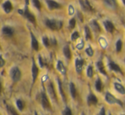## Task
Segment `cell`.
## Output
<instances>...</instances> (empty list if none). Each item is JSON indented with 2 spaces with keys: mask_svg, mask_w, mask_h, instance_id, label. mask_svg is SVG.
Returning a JSON list of instances; mask_svg holds the SVG:
<instances>
[{
  "mask_svg": "<svg viewBox=\"0 0 125 115\" xmlns=\"http://www.w3.org/2000/svg\"><path fill=\"white\" fill-rule=\"evenodd\" d=\"M73 6H69V13H70V15H73Z\"/></svg>",
  "mask_w": 125,
  "mask_h": 115,
  "instance_id": "39",
  "label": "cell"
},
{
  "mask_svg": "<svg viewBox=\"0 0 125 115\" xmlns=\"http://www.w3.org/2000/svg\"><path fill=\"white\" fill-rule=\"evenodd\" d=\"M41 103L44 108H50V101H49L48 97H47L46 94L44 92H42L41 93Z\"/></svg>",
  "mask_w": 125,
  "mask_h": 115,
  "instance_id": "6",
  "label": "cell"
},
{
  "mask_svg": "<svg viewBox=\"0 0 125 115\" xmlns=\"http://www.w3.org/2000/svg\"><path fill=\"white\" fill-rule=\"evenodd\" d=\"M62 114H65V115H71L72 114V111H71V109H70V108H68V107H66V109L63 111Z\"/></svg>",
  "mask_w": 125,
  "mask_h": 115,
  "instance_id": "36",
  "label": "cell"
},
{
  "mask_svg": "<svg viewBox=\"0 0 125 115\" xmlns=\"http://www.w3.org/2000/svg\"><path fill=\"white\" fill-rule=\"evenodd\" d=\"M78 37H79V34H78V32H77V31L73 32V35H72V40H73V41H75V40H77Z\"/></svg>",
  "mask_w": 125,
  "mask_h": 115,
  "instance_id": "35",
  "label": "cell"
},
{
  "mask_svg": "<svg viewBox=\"0 0 125 115\" xmlns=\"http://www.w3.org/2000/svg\"><path fill=\"white\" fill-rule=\"evenodd\" d=\"M1 90H2V85H1V82H0V93H1Z\"/></svg>",
  "mask_w": 125,
  "mask_h": 115,
  "instance_id": "41",
  "label": "cell"
},
{
  "mask_svg": "<svg viewBox=\"0 0 125 115\" xmlns=\"http://www.w3.org/2000/svg\"><path fill=\"white\" fill-rule=\"evenodd\" d=\"M109 67H110V69H112V70L115 71V72H118L120 73V74H124L122 71V69H121V68L119 67L117 64H116L114 62H110L109 63Z\"/></svg>",
  "mask_w": 125,
  "mask_h": 115,
  "instance_id": "15",
  "label": "cell"
},
{
  "mask_svg": "<svg viewBox=\"0 0 125 115\" xmlns=\"http://www.w3.org/2000/svg\"><path fill=\"white\" fill-rule=\"evenodd\" d=\"M102 81H101V80L100 79V78H98L97 79V81H95V88H96V90H97V91H99L100 92L102 90Z\"/></svg>",
  "mask_w": 125,
  "mask_h": 115,
  "instance_id": "23",
  "label": "cell"
},
{
  "mask_svg": "<svg viewBox=\"0 0 125 115\" xmlns=\"http://www.w3.org/2000/svg\"><path fill=\"white\" fill-rule=\"evenodd\" d=\"M7 110H8V113L10 114H12V115H17V112L15 110V108H14L13 107H11V106H7Z\"/></svg>",
  "mask_w": 125,
  "mask_h": 115,
  "instance_id": "27",
  "label": "cell"
},
{
  "mask_svg": "<svg viewBox=\"0 0 125 115\" xmlns=\"http://www.w3.org/2000/svg\"><path fill=\"white\" fill-rule=\"evenodd\" d=\"M58 84H59V90H60V92H61V96H62V98L64 101H66V96H65V93L63 91V89H62V85H61V82L60 80H58Z\"/></svg>",
  "mask_w": 125,
  "mask_h": 115,
  "instance_id": "26",
  "label": "cell"
},
{
  "mask_svg": "<svg viewBox=\"0 0 125 115\" xmlns=\"http://www.w3.org/2000/svg\"><path fill=\"white\" fill-rule=\"evenodd\" d=\"M122 48H123V42L121 40H117V42H116V50H117V53L121 52L122 50Z\"/></svg>",
  "mask_w": 125,
  "mask_h": 115,
  "instance_id": "25",
  "label": "cell"
},
{
  "mask_svg": "<svg viewBox=\"0 0 125 115\" xmlns=\"http://www.w3.org/2000/svg\"><path fill=\"white\" fill-rule=\"evenodd\" d=\"M80 4H81V6H82V8H83L84 10H86V11H93L92 7L90 6V4H89V3L87 0H85V1L80 0Z\"/></svg>",
  "mask_w": 125,
  "mask_h": 115,
  "instance_id": "14",
  "label": "cell"
},
{
  "mask_svg": "<svg viewBox=\"0 0 125 115\" xmlns=\"http://www.w3.org/2000/svg\"><path fill=\"white\" fill-rule=\"evenodd\" d=\"M96 67H97V69H99V71L101 74H105V75H107L106 71L105 70V68H104V64L101 61H99V62L96 63Z\"/></svg>",
  "mask_w": 125,
  "mask_h": 115,
  "instance_id": "18",
  "label": "cell"
},
{
  "mask_svg": "<svg viewBox=\"0 0 125 115\" xmlns=\"http://www.w3.org/2000/svg\"><path fill=\"white\" fill-rule=\"evenodd\" d=\"M31 48L35 51H38V49H39V44H38V40L36 39V37H35V36L32 33H31Z\"/></svg>",
  "mask_w": 125,
  "mask_h": 115,
  "instance_id": "11",
  "label": "cell"
},
{
  "mask_svg": "<svg viewBox=\"0 0 125 115\" xmlns=\"http://www.w3.org/2000/svg\"><path fill=\"white\" fill-rule=\"evenodd\" d=\"M83 60L82 58H77L75 61V67H76V71L77 72V74H81L83 70Z\"/></svg>",
  "mask_w": 125,
  "mask_h": 115,
  "instance_id": "7",
  "label": "cell"
},
{
  "mask_svg": "<svg viewBox=\"0 0 125 115\" xmlns=\"http://www.w3.org/2000/svg\"><path fill=\"white\" fill-rule=\"evenodd\" d=\"M104 26H105V30H106L108 32H112V31L115 30V27H114L113 24H112V22L110 21V20H105V21H104Z\"/></svg>",
  "mask_w": 125,
  "mask_h": 115,
  "instance_id": "13",
  "label": "cell"
},
{
  "mask_svg": "<svg viewBox=\"0 0 125 115\" xmlns=\"http://www.w3.org/2000/svg\"><path fill=\"white\" fill-rule=\"evenodd\" d=\"M10 76L11 79L13 80L15 82H17L21 80V72L20 69L18 67H13L10 71Z\"/></svg>",
  "mask_w": 125,
  "mask_h": 115,
  "instance_id": "2",
  "label": "cell"
},
{
  "mask_svg": "<svg viewBox=\"0 0 125 115\" xmlns=\"http://www.w3.org/2000/svg\"><path fill=\"white\" fill-rule=\"evenodd\" d=\"M57 69L62 74H66V68H65L64 64H63V63L61 62V61H58V63H57Z\"/></svg>",
  "mask_w": 125,
  "mask_h": 115,
  "instance_id": "17",
  "label": "cell"
},
{
  "mask_svg": "<svg viewBox=\"0 0 125 115\" xmlns=\"http://www.w3.org/2000/svg\"><path fill=\"white\" fill-rule=\"evenodd\" d=\"M124 61H125V59H124Z\"/></svg>",
  "mask_w": 125,
  "mask_h": 115,
  "instance_id": "43",
  "label": "cell"
},
{
  "mask_svg": "<svg viewBox=\"0 0 125 115\" xmlns=\"http://www.w3.org/2000/svg\"><path fill=\"white\" fill-rule=\"evenodd\" d=\"M3 8L6 14H9L13 10V5H12L11 2L10 0H7L3 3Z\"/></svg>",
  "mask_w": 125,
  "mask_h": 115,
  "instance_id": "9",
  "label": "cell"
},
{
  "mask_svg": "<svg viewBox=\"0 0 125 115\" xmlns=\"http://www.w3.org/2000/svg\"><path fill=\"white\" fill-rule=\"evenodd\" d=\"M85 36H86V39L87 40H89L92 38L91 36V32H90V30L88 26H85Z\"/></svg>",
  "mask_w": 125,
  "mask_h": 115,
  "instance_id": "30",
  "label": "cell"
},
{
  "mask_svg": "<svg viewBox=\"0 0 125 115\" xmlns=\"http://www.w3.org/2000/svg\"><path fill=\"white\" fill-rule=\"evenodd\" d=\"M38 63L40 64V66H41V67H43V60H42L41 56H38Z\"/></svg>",
  "mask_w": 125,
  "mask_h": 115,
  "instance_id": "38",
  "label": "cell"
},
{
  "mask_svg": "<svg viewBox=\"0 0 125 115\" xmlns=\"http://www.w3.org/2000/svg\"><path fill=\"white\" fill-rule=\"evenodd\" d=\"M45 25L52 31H59L62 27V21L58 20H47L45 21Z\"/></svg>",
  "mask_w": 125,
  "mask_h": 115,
  "instance_id": "1",
  "label": "cell"
},
{
  "mask_svg": "<svg viewBox=\"0 0 125 115\" xmlns=\"http://www.w3.org/2000/svg\"><path fill=\"white\" fill-rule=\"evenodd\" d=\"M43 45H44L46 48H49V47H50V39H49L47 36H44L43 37Z\"/></svg>",
  "mask_w": 125,
  "mask_h": 115,
  "instance_id": "28",
  "label": "cell"
},
{
  "mask_svg": "<svg viewBox=\"0 0 125 115\" xmlns=\"http://www.w3.org/2000/svg\"><path fill=\"white\" fill-rule=\"evenodd\" d=\"M105 100H106L107 102H109V103H111V104H112V103H119V105H120V106H123L122 102H120L119 100L116 99L115 97H114V96L112 95L111 93H109V92H107V93L105 94Z\"/></svg>",
  "mask_w": 125,
  "mask_h": 115,
  "instance_id": "5",
  "label": "cell"
},
{
  "mask_svg": "<svg viewBox=\"0 0 125 115\" xmlns=\"http://www.w3.org/2000/svg\"><path fill=\"white\" fill-rule=\"evenodd\" d=\"M16 106L20 111H23L24 108H25V103H24V102L21 100H17L16 101Z\"/></svg>",
  "mask_w": 125,
  "mask_h": 115,
  "instance_id": "24",
  "label": "cell"
},
{
  "mask_svg": "<svg viewBox=\"0 0 125 115\" xmlns=\"http://www.w3.org/2000/svg\"><path fill=\"white\" fill-rule=\"evenodd\" d=\"M123 2H124V5H125V0H123Z\"/></svg>",
  "mask_w": 125,
  "mask_h": 115,
  "instance_id": "42",
  "label": "cell"
},
{
  "mask_svg": "<svg viewBox=\"0 0 125 115\" xmlns=\"http://www.w3.org/2000/svg\"><path fill=\"white\" fill-rule=\"evenodd\" d=\"M85 52H86V53H87V54L89 55V56H90V57H92L93 55H94V51H93V49L90 48V47H89V48H86Z\"/></svg>",
  "mask_w": 125,
  "mask_h": 115,
  "instance_id": "33",
  "label": "cell"
},
{
  "mask_svg": "<svg viewBox=\"0 0 125 115\" xmlns=\"http://www.w3.org/2000/svg\"><path fill=\"white\" fill-rule=\"evenodd\" d=\"M114 87H115V89L120 94H125V88L120 84V83H117V82L114 83Z\"/></svg>",
  "mask_w": 125,
  "mask_h": 115,
  "instance_id": "21",
  "label": "cell"
},
{
  "mask_svg": "<svg viewBox=\"0 0 125 115\" xmlns=\"http://www.w3.org/2000/svg\"><path fill=\"white\" fill-rule=\"evenodd\" d=\"M100 115L105 114V108H102V109H101V112L100 113Z\"/></svg>",
  "mask_w": 125,
  "mask_h": 115,
  "instance_id": "40",
  "label": "cell"
},
{
  "mask_svg": "<svg viewBox=\"0 0 125 115\" xmlns=\"http://www.w3.org/2000/svg\"><path fill=\"white\" fill-rule=\"evenodd\" d=\"M88 104L89 105H94L98 102V99L94 94H89V97H88Z\"/></svg>",
  "mask_w": 125,
  "mask_h": 115,
  "instance_id": "16",
  "label": "cell"
},
{
  "mask_svg": "<svg viewBox=\"0 0 125 115\" xmlns=\"http://www.w3.org/2000/svg\"><path fill=\"white\" fill-rule=\"evenodd\" d=\"M91 25H92V28L95 31H100V28L99 26V25L97 24V22L95 21V20H93L92 22H91Z\"/></svg>",
  "mask_w": 125,
  "mask_h": 115,
  "instance_id": "29",
  "label": "cell"
},
{
  "mask_svg": "<svg viewBox=\"0 0 125 115\" xmlns=\"http://www.w3.org/2000/svg\"><path fill=\"white\" fill-rule=\"evenodd\" d=\"M76 25V20L74 18H73L71 20L69 21V28L70 29H73Z\"/></svg>",
  "mask_w": 125,
  "mask_h": 115,
  "instance_id": "34",
  "label": "cell"
},
{
  "mask_svg": "<svg viewBox=\"0 0 125 115\" xmlns=\"http://www.w3.org/2000/svg\"><path fill=\"white\" fill-rule=\"evenodd\" d=\"M24 15H25L26 18H27V20H29V21H31V23H33V24H36V18H35L34 15L30 12L29 8H28L27 3H26V6L25 9H24Z\"/></svg>",
  "mask_w": 125,
  "mask_h": 115,
  "instance_id": "3",
  "label": "cell"
},
{
  "mask_svg": "<svg viewBox=\"0 0 125 115\" xmlns=\"http://www.w3.org/2000/svg\"><path fill=\"white\" fill-rule=\"evenodd\" d=\"M63 53H64V55L66 56V58L67 59H71L72 58V53H71V50H70V48L68 45L64 47L63 48Z\"/></svg>",
  "mask_w": 125,
  "mask_h": 115,
  "instance_id": "19",
  "label": "cell"
},
{
  "mask_svg": "<svg viewBox=\"0 0 125 115\" xmlns=\"http://www.w3.org/2000/svg\"><path fill=\"white\" fill-rule=\"evenodd\" d=\"M70 91H71L72 97L73 98H76V96H77V90H76V87L74 83H71L70 84Z\"/></svg>",
  "mask_w": 125,
  "mask_h": 115,
  "instance_id": "22",
  "label": "cell"
},
{
  "mask_svg": "<svg viewBox=\"0 0 125 115\" xmlns=\"http://www.w3.org/2000/svg\"><path fill=\"white\" fill-rule=\"evenodd\" d=\"M5 64V61H4V59L3 58V57L0 55V68H2V67H3V65Z\"/></svg>",
  "mask_w": 125,
  "mask_h": 115,
  "instance_id": "37",
  "label": "cell"
},
{
  "mask_svg": "<svg viewBox=\"0 0 125 115\" xmlns=\"http://www.w3.org/2000/svg\"><path fill=\"white\" fill-rule=\"evenodd\" d=\"M93 74H94V73H93L92 66H89V67H88V69H87V75L89 76V78H92Z\"/></svg>",
  "mask_w": 125,
  "mask_h": 115,
  "instance_id": "31",
  "label": "cell"
},
{
  "mask_svg": "<svg viewBox=\"0 0 125 115\" xmlns=\"http://www.w3.org/2000/svg\"><path fill=\"white\" fill-rule=\"evenodd\" d=\"M105 3L111 8H117V2L116 0H104Z\"/></svg>",
  "mask_w": 125,
  "mask_h": 115,
  "instance_id": "20",
  "label": "cell"
},
{
  "mask_svg": "<svg viewBox=\"0 0 125 115\" xmlns=\"http://www.w3.org/2000/svg\"><path fill=\"white\" fill-rule=\"evenodd\" d=\"M46 3H47V4H48L49 8L51 10L61 8V5L59 3H57V2L54 1V0H46Z\"/></svg>",
  "mask_w": 125,
  "mask_h": 115,
  "instance_id": "8",
  "label": "cell"
},
{
  "mask_svg": "<svg viewBox=\"0 0 125 115\" xmlns=\"http://www.w3.org/2000/svg\"><path fill=\"white\" fill-rule=\"evenodd\" d=\"M48 91H49V93H50V97H52V99H54V101H57V97H56V93H55V90H54V87L51 82L48 86Z\"/></svg>",
  "mask_w": 125,
  "mask_h": 115,
  "instance_id": "12",
  "label": "cell"
},
{
  "mask_svg": "<svg viewBox=\"0 0 125 115\" xmlns=\"http://www.w3.org/2000/svg\"><path fill=\"white\" fill-rule=\"evenodd\" d=\"M38 73H39V70H38V68L37 67L36 63H35L34 60H32V65H31V74H32V85L36 82L37 78H38Z\"/></svg>",
  "mask_w": 125,
  "mask_h": 115,
  "instance_id": "4",
  "label": "cell"
},
{
  "mask_svg": "<svg viewBox=\"0 0 125 115\" xmlns=\"http://www.w3.org/2000/svg\"><path fill=\"white\" fill-rule=\"evenodd\" d=\"M2 32L6 36H12L14 35V29L10 26H4L3 27Z\"/></svg>",
  "mask_w": 125,
  "mask_h": 115,
  "instance_id": "10",
  "label": "cell"
},
{
  "mask_svg": "<svg viewBox=\"0 0 125 115\" xmlns=\"http://www.w3.org/2000/svg\"><path fill=\"white\" fill-rule=\"evenodd\" d=\"M32 3L38 9H41V3H40L39 0H32Z\"/></svg>",
  "mask_w": 125,
  "mask_h": 115,
  "instance_id": "32",
  "label": "cell"
}]
</instances>
